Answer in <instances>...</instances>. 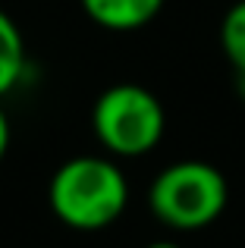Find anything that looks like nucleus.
<instances>
[{"instance_id":"obj_5","label":"nucleus","mask_w":245,"mask_h":248,"mask_svg":"<svg viewBox=\"0 0 245 248\" xmlns=\"http://www.w3.org/2000/svg\"><path fill=\"white\" fill-rule=\"evenodd\" d=\"M25 41L16 19L0 10V97L10 94L25 76Z\"/></svg>"},{"instance_id":"obj_6","label":"nucleus","mask_w":245,"mask_h":248,"mask_svg":"<svg viewBox=\"0 0 245 248\" xmlns=\"http://www.w3.org/2000/svg\"><path fill=\"white\" fill-rule=\"evenodd\" d=\"M220 47H223V54H227L230 66H233L236 73H245V0L233 3L223 13Z\"/></svg>"},{"instance_id":"obj_2","label":"nucleus","mask_w":245,"mask_h":248,"mask_svg":"<svg viewBox=\"0 0 245 248\" xmlns=\"http://www.w3.org/2000/svg\"><path fill=\"white\" fill-rule=\"evenodd\" d=\"M230 201L227 176L204 160H176L154 176L148 188L151 214L176 232H195L211 226Z\"/></svg>"},{"instance_id":"obj_4","label":"nucleus","mask_w":245,"mask_h":248,"mask_svg":"<svg viewBox=\"0 0 245 248\" xmlns=\"http://www.w3.org/2000/svg\"><path fill=\"white\" fill-rule=\"evenodd\" d=\"M85 16L107 31H138L157 19L167 0H79Z\"/></svg>"},{"instance_id":"obj_7","label":"nucleus","mask_w":245,"mask_h":248,"mask_svg":"<svg viewBox=\"0 0 245 248\" xmlns=\"http://www.w3.org/2000/svg\"><path fill=\"white\" fill-rule=\"evenodd\" d=\"M10 120H6V110L0 107V160L6 157V151H10Z\"/></svg>"},{"instance_id":"obj_3","label":"nucleus","mask_w":245,"mask_h":248,"mask_svg":"<svg viewBox=\"0 0 245 248\" xmlns=\"http://www.w3.org/2000/svg\"><path fill=\"white\" fill-rule=\"evenodd\" d=\"M92 129L113 157H145L167 132L164 104L154 91L135 82H120L101 91L92 107Z\"/></svg>"},{"instance_id":"obj_1","label":"nucleus","mask_w":245,"mask_h":248,"mask_svg":"<svg viewBox=\"0 0 245 248\" xmlns=\"http://www.w3.org/2000/svg\"><path fill=\"white\" fill-rule=\"evenodd\" d=\"M47 201L63 226L79 232H98L122 217L129 204V182L113 160L82 154L54 170Z\"/></svg>"},{"instance_id":"obj_8","label":"nucleus","mask_w":245,"mask_h":248,"mask_svg":"<svg viewBox=\"0 0 245 248\" xmlns=\"http://www.w3.org/2000/svg\"><path fill=\"white\" fill-rule=\"evenodd\" d=\"M145 248H183V245H176L173 239H157V242H151V245H145Z\"/></svg>"},{"instance_id":"obj_9","label":"nucleus","mask_w":245,"mask_h":248,"mask_svg":"<svg viewBox=\"0 0 245 248\" xmlns=\"http://www.w3.org/2000/svg\"><path fill=\"white\" fill-rule=\"evenodd\" d=\"M236 88H239V94L245 97V73H236Z\"/></svg>"}]
</instances>
